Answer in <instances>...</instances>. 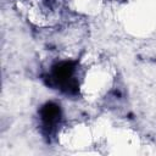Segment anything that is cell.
I'll use <instances>...</instances> for the list:
<instances>
[{
	"mask_svg": "<svg viewBox=\"0 0 156 156\" xmlns=\"http://www.w3.org/2000/svg\"><path fill=\"white\" fill-rule=\"evenodd\" d=\"M77 63L73 61H61L51 67L48 84L60 89L65 94L74 95L78 93L79 83L76 78Z\"/></svg>",
	"mask_w": 156,
	"mask_h": 156,
	"instance_id": "obj_1",
	"label": "cell"
},
{
	"mask_svg": "<svg viewBox=\"0 0 156 156\" xmlns=\"http://www.w3.org/2000/svg\"><path fill=\"white\" fill-rule=\"evenodd\" d=\"M39 117H40L41 129L44 134L46 136H51L56 132L61 122L62 111H61L60 105L55 102H46L39 110Z\"/></svg>",
	"mask_w": 156,
	"mask_h": 156,
	"instance_id": "obj_2",
	"label": "cell"
}]
</instances>
